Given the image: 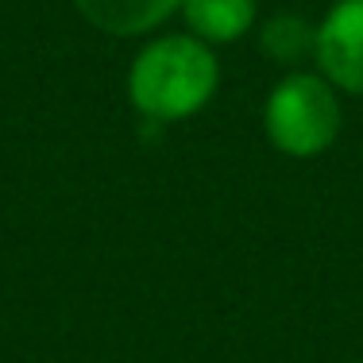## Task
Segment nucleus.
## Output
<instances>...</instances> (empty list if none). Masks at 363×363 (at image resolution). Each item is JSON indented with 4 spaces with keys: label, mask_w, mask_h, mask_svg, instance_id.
<instances>
[{
    "label": "nucleus",
    "mask_w": 363,
    "mask_h": 363,
    "mask_svg": "<svg viewBox=\"0 0 363 363\" xmlns=\"http://www.w3.org/2000/svg\"><path fill=\"white\" fill-rule=\"evenodd\" d=\"M178 12L189 35L209 47L236 43L255 28V0H182Z\"/></svg>",
    "instance_id": "obj_5"
},
{
    "label": "nucleus",
    "mask_w": 363,
    "mask_h": 363,
    "mask_svg": "<svg viewBox=\"0 0 363 363\" xmlns=\"http://www.w3.org/2000/svg\"><path fill=\"white\" fill-rule=\"evenodd\" d=\"M340 97L325 74H286L263 101V132L290 159H317L340 135Z\"/></svg>",
    "instance_id": "obj_2"
},
{
    "label": "nucleus",
    "mask_w": 363,
    "mask_h": 363,
    "mask_svg": "<svg viewBox=\"0 0 363 363\" xmlns=\"http://www.w3.org/2000/svg\"><path fill=\"white\" fill-rule=\"evenodd\" d=\"M259 47L271 62H301L306 55L317 50V23H306L294 12H279L259 28Z\"/></svg>",
    "instance_id": "obj_6"
},
{
    "label": "nucleus",
    "mask_w": 363,
    "mask_h": 363,
    "mask_svg": "<svg viewBox=\"0 0 363 363\" xmlns=\"http://www.w3.org/2000/svg\"><path fill=\"white\" fill-rule=\"evenodd\" d=\"M317 66L336 89L363 97V0H336L317 23Z\"/></svg>",
    "instance_id": "obj_3"
},
{
    "label": "nucleus",
    "mask_w": 363,
    "mask_h": 363,
    "mask_svg": "<svg viewBox=\"0 0 363 363\" xmlns=\"http://www.w3.org/2000/svg\"><path fill=\"white\" fill-rule=\"evenodd\" d=\"M74 8L89 28L116 39H135L174 20L182 0H74Z\"/></svg>",
    "instance_id": "obj_4"
},
{
    "label": "nucleus",
    "mask_w": 363,
    "mask_h": 363,
    "mask_svg": "<svg viewBox=\"0 0 363 363\" xmlns=\"http://www.w3.org/2000/svg\"><path fill=\"white\" fill-rule=\"evenodd\" d=\"M356 363H363V359H356Z\"/></svg>",
    "instance_id": "obj_7"
},
{
    "label": "nucleus",
    "mask_w": 363,
    "mask_h": 363,
    "mask_svg": "<svg viewBox=\"0 0 363 363\" xmlns=\"http://www.w3.org/2000/svg\"><path fill=\"white\" fill-rule=\"evenodd\" d=\"M220 85V62L209 43L186 35L151 39L128 70V97L140 116L174 124L197 116Z\"/></svg>",
    "instance_id": "obj_1"
}]
</instances>
